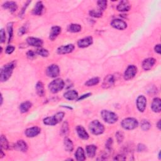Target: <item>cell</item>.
<instances>
[{
    "label": "cell",
    "instance_id": "1",
    "mask_svg": "<svg viewBox=\"0 0 161 161\" xmlns=\"http://www.w3.org/2000/svg\"><path fill=\"white\" fill-rule=\"evenodd\" d=\"M15 68V62H11L4 66L1 70V72H0V81L1 82H5L8 80L13 73Z\"/></svg>",
    "mask_w": 161,
    "mask_h": 161
},
{
    "label": "cell",
    "instance_id": "2",
    "mask_svg": "<svg viewBox=\"0 0 161 161\" xmlns=\"http://www.w3.org/2000/svg\"><path fill=\"white\" fill-rule=\"evenodd\" d=\"M65 114L63 112H59L53 116L47 117L44 119V123L47 125H50V126H54L57 123H60L61 121L63 120Z\"/></svg>",
    "mask_w": 161,
    "mask_h": 161
},
{
    "label": "cell",
    "instance_id": "3",
    "mask_svg": "<svg viewBox=\"0 0 161 161\" xmlns=\"http://www.w3.org/2000/svg\"><path fill=\"white\" fill-rule=\"evenodd\" d=\"M89 129L90 132L95 135H101L105 131L103 125L98 120H94L91 121L89 125Z\"/></svg>",
    "mask_w": 161,
    "mask_h": 161
},
{
    "label": "cell",
    "instance_id": "4",
    "mask_svg": "<svg viewBox=\"0 0 161 161\" xmlns=\"http://www.w3.org/2000/svg\"><path fill=\"white\" fill-rule=\"evenodd\" d=\"M101 115L103 120L109 124L115 123L118 120V117L116 113L109 110H103L101 113Z\"/></svg>",
    "mask_w": 161,
    "mask_h": 161
},
{
    "label": "cell",
    "instance_id": "5",
    "mask_svg": "<svg viewBox=\"0 0 161 161\" xmlns=\"http://www.w3.org/2000/svg\"><path fill=\"white\" fill-rule=\"evenodd\" d=\"M64 81L62 79H56L52 81L49 84V89L52 93H57L64 88Z\"/></svg>",
    "mask_w": 161,
    "mask_h": 161
},
{
    "label": "cell",
    "instance_id": "6",
    "mask_svg": "<svg viewBox=\"0 0 161 161\" xmlns=\"http://www.w3.org/2000/svg\"><path fill=\"white\" fill-rule=\"evenodd\" d=\"M121 127L125 130H131L136 128L139 125V122L135 118H127L122 120L121 123Z\"/></svg>",
    "mask_w": 161,
    "mask_h": 161
},
{
    "label": "cell",
    "instance_id": "7",
    "mask_svg": "<svg viewBox=\"0 0 161 161\" xmlns=\"http://www.w3.org/2000/svg\"><path fill=\"white\" fill-rule=\"evenodd\" d=\"M137 72V68L134 65L129 66L124 73V79L127 81L132 79V78L135 77Z\"/></svg>",
    "mask_w": 161,
    "mask_h": 161
},
{
    "label": "cell",
    "instance_id": "8",
    "mask_svg": "<svg viewBox=\"0 0 161 161\" xmlns=\"http://www.w3.org/2000/svg\"><path fill=\"white\" fill-rule=\"evenodd\" d=\"M46 74L49 77L55 78L59 76L60 74V69L59 66L56 64H52L49 66L46 70Z\"/></svg>",
    "mask_w": 161,
    "mask_h": 161
},
{
    "label": "cell",
    "instance_id": "9",
    "mask_svg": "<svg viewBox=\"0 0 161 161\" xmlns=\"http://www.w3.org/2000/svg\"><path fill=\"white\" fill-rule=\"evenodd\" d=\"M137 107L140 112H144L147 106V99L144 96L141 95L137 98Z\"/></svg>",
    "mask_w": 161,
    "mask_h": 161
},
{
    "label": "cell",
    "instance_id": "10",
    "mask_svg": "<svg viewBox=\"0 0 161 161\" xmlns=\"http://www.w3.org/2000/svg\"><path fill=\"white\" fill-rule=\"evenodd\" d=\"M111 25L117 30H123L127 29V23L120 19H115L111 22Z\"/></svg>",
    "mask_w": 161,
    "mask_h": 161
},
{
    "label": "cell",
    "instance_id": "11",
    "mask_svg": "<svg viewBox=\"0 0 161 161\" xmlns=\"http://www.w3.org/2000/svg\"><path fill=\"white\" fill-rule=\"evenodd\" d=\"M115 77L112 74H109V75L107 76L103 80V84H102V87L105 89H107L112 87V86L115 84Z\"/></svg>",
    "mask_w": 161,
    "mask_h": 161
},
{
    "label": "cell",
    "instance_id": "12",
    "mask_svg": "<svg viewBox=\"0 0 161 161\" xmlns=\"http://www.w3.org/2000/svg\"><path fill=\"white\" fill-rule=\"evenodd\" d=\"M41 132V129L38 127H33L29 128H27L25 130V135L27 137L32 138V137H36Z\"/></svg>",
    "mask_w": 161,
    "mask_h": 161
},
{
    "label": "cell",
    "instance_id": "13",
    "mask_svg": "<svg viewBox=\"0 0 161 161\" xmlns=\"http://www.w3.org/2000/svg\"><path fill=\"white\" fill-rule=\"evenodd\" d=\"M74 45L73 44H68L66 45L61 46L57 49V53L59 54H67L71 53L74 50Z\"/></svg>",
    "mask_w": 161,
    "mask_h": 161
},
{
    "label": "cell",
    "instance_id": "14",
    "mask_svg": "<svg viewBox=\"0 0 161 161\" xmlns=\"http://www.w3.org/2000/svg\"><path fill=\"white\" fill-rule=\"evenodd\" d=\"M93 38L91 37H87L82 38L77 42V45L79 48H86L93 44Z\"/></svg>",
    "mask_w": 161,
    "mask_h": 161
},
{
    "label": "cell",
    "instance_id": "15",
    "mask_svg": "<svg viewBox=\"0 0 161 161\" xmlns=\"http://www.w3.org/2000/svg\"><path fill=\"white\" fill-rule=\"evenodd\" d=\"M155 64V59L154 58H147L142 62V68L145 70H151Z\"/></svg>",
    "mask_w": 161,
    "mask_h": 161
},
{
    "label": "cell",
    "instance_id": "16",
    "mask_svg": "<svg viewBox=\"0 0 161 161\" xmlns=\"http://www.w3.org/2000/svg\"><path fill=\"white\" fill-rule=\"evenodd\" d=\"M26 42L29 45L37 47H40L43 45L42 40L35 37H29L26 39Z\"/></svg>",
    "mask_w": 161,
    "mask_h": 161
},
{
    "label": "cell",
    "instance_id": "17",
    "mask_svg": "<svg viewBox=\"0 0 161 161\" xmlns=\"http://www.w3.org/2000/svg\"><path fill=\"white\" fill-rule=\"evenodd\" d=\"M131 8V5L127 1H121L118 5L116 9L118 11L121 12H126L128 11Z\"/></svg>",
    "mask_w": 161,
    "mask_h": 161
},
{
    "label": "cell",
    "instance_id": "18",
    "mask_svg": "<svg viewBox=\"0 0 161 161\" xmlns=\"http://www.w3.org/2000/svg\"><path fill=\"white\" fill-rule=\"evenodd\" d=\"M61 32V28L59 26H54L51 29L49 34V39L50 40L54 41Z\"/></svg>",
    "mask_w": 161,
    "mask_h": 161
},
{
    "label": "cell",
    "instance_id": "19",
    "mask_svg": "<svg viewBox=\"0 0 161 161\" xmlns=\"http://www.w3.org/2000/svg\"><path fill=\"white\" fill-rule=\"evenodd\" d=\"M76 132L77 133V135L79 136L81 139L83 140H88L89 139V135L88 132L86 131L85 128L81 126V125H78L76 127Z\"/></svg>",
    "mask_w": 161,
    "mask_h": 161
},
{
    "label": "cell",
    "instance_id": "20",
    "mask_svg": "<svg viewBox=\"0 0 161 161\" xmlns=\"http://www.w3.org/2000/svg\"><path fill=\"white\" fill-rule=\"evenodd\" d=\"M152 111L155 113H159L161 110V101L159 98H155L153 100L151 105Z\"/></svg>",
    "mask_w": 161,
    "mask_h": 161
},
{
    "label": "cell",
    "instance_id": "21",
    "mask_svg": "<svg viewBox=\"0 0 161 161\" xmlns=\"http://www.w3.org/2000/svg\"><path fill=\"white\" fill-rule=\"evenodd\" d=\"M2 6L5 9H9L11 13L15 12L18 8L17 4L14 1H6Z\"/></svg>",
    "mask_w": 161,
    "mask_h": 161
},
{
    "label": "cell",
    "instance_id": "22",
    "mask_svg": "<svg viewBox=\"0 0 161 161\" xmlns=\"http://www.w3.org/2000/svg\"><path fill=\"white\" fill-rule=\"evenodd\" d=\"M64 96L68 100H75L78 98V93L75 90H69L64 93Z\"/></svg>",
    "mask_w": 161,
    "mask_h": 161
},
{
    "label": "cell",
    "instance_id": "23",
    "mask_svg": "<svg viewBox=\"0 0 161 161\" xmlns=\"http://www.w3.org/2000/svg\"><path fill=\"white\" fill-rule=\"evenodd\" d=\"M96 150H97V147L95 145H88L86 148V153H87L88 156L90 158H93L95 156Z\"/></svg>",
    "mask_w": 161,
    "mask_h": 161
},
{
    "label": "cell",
    "instance_id": "24",
    "mask_svg": "<svg viewBox=\"0 0 161 161\" xmlns=\"http://www.w3.org/2000/svg\"><path fill=\"white\" fill-rule=\"evenodd\" d=\"M75 158L77 160L83 161L86 159L85 152L82 147H78L75 153Z\"/></svg>",
    "mask_w": 161,
    "mask_h": 161
},
{
    "label": "cell",
    "instance_id": "25",
    "mask_svg": "<svg viewBox=\"0 0 161 161\" xmlns=\"http://www.w3.org/2000/svg\"><path fill=\"white\" fill-rule=\"evenodd\" d=\"M44 10V5L42 1H38L36 3L33 10V13L35 15H40Z\"/></svg>",
    "mask_w": 161,
    "mask_h": 161
},
{
    "label": "cell",
    "instance_id": "26",
    "mask_svg": "<svg viewBox=\"0 0 161 161\" xmlns=\"http://www.w3.org/2000/svg\"><path fill=\"white\" fill-rule=\"evenodd\" d=\"M35 88H36V91L39 96H44L45 95V89H44V86L41 81H38L36 86H35Z\"/></svg>",
    "mask_w": 161,
    "mask_h": 161
},
{
    "label": "cell",
    "instance_id": "27",
    "mask_svg": "<svg viewBox=\"0 0 161 161\" xmlns=\"http://www.w3.org/2000/svg\"><path fill=\"white\" fill-rule=\"evenodd\" d=\"M32 107V103L30 101H25L20 105V110L23 113L28 112L30 108Z\"/></svg>",
    "mask_w": 161,
    "mask_h": 161
},
{
    "label": "cell",
    "instance_id": "28",
    "mask_svg": "<svg viewBox=\"0 0 161 161\" xmlns=\"http://www.w3.org/2000/svg\"><path fill=\"white\" fill-rule=\"evenodd\" d=\"M64 147L65 149L68 151V152H72L74 149V144L72 142V140L68 139V138H66L64 139Z\"/></svg>",
    "mask_w": 161,
    "mask_h": 161
},
{
    "label": "cell",
    "instance_id": "29",
    "mask_svg": "<svg viewBox=\"0 0 161 161\" xmlns=\"http://www.w3.org/2000/svg\"><path fill=\"white\" fill-rule=\"evenodd\" d=\"M17 147L22 152H26L28 150V145H27L26 143L23 140H18L17 143Z\"/></svg>",
    "mask_w": 161,
    "mask_h": 161
},
{
    "label": "cell",
    "instance_id": "30",
    "mask_svg": "<svg viewBox=\"0 0 161 161\" xmlns=\"http://www.w3.org/2000/svg\"><path fill=\"white\" fill-rule=\"evenodd\" d=\"M68 30L70 32L72 33H77L79 32L81 30V26L79 24H70L68 26Z\"/></svg>",
    "mask_w": 161,
    "mask_h": 161
},
{
    "label": "cell",
    "instance_id": "31",
    "mask_svg": "<svg viewBox=\"0 0 161 161\" xmlns=\"http://www.w3.org/2000/svg\"><path fill=\"white\" fill-rule=\"evenodd\" d=\"M100 81V79L99 77H94V78H92V79H89L88 81H86L85 82V85L86 86H89V87H90V86H95L99 83Z\"/></svg>",
    "mask_w": 161,
    "mask_h": 161
},
{
    "label": "cell",
    "instance_id": "32",
    "mask_svg": "<svg viewBox=\"0 0 161 161\" xmlns=\"http://www.w3.org/2000/svg\"><path fill=\"white\" fill-rule=\"evenodd\" d=\"M0 143H1V148L5 149V150H7V149L9 148V143L8 141L6 139V137L4 135L1 136V141H0Z\"/></svg>",
    "mask_w": 161,
    "mask_h": 161
},
{
    "label": "cell",
    "instance_id": "33",
    "mask_svg": "<svg viewBox=\"0 0 161 161\" xmlns=\"http://www.w3.org/2000/svg\"><path fill=\"white\" fill-rule=\"evenodd\" d=\"M89 15L90 16L95 18H100L103 15V12L100 9L98 10H91L89 11Z\"/></svg>",
    "mask_w": 161,
    "mask_h": 161
},
{
    "label": "cell",
    "instance_id": "34",
    "mask_svg": "<svg viewBox=\"0 0 161 161\" xmlns=\"http://www.w3.org/2000/svg\"><path fill=\"white\" fill-rule=\"evenodd\" d=\"M69 132V124L67 121H64L61 128V134L66 135Z\"/></svg>",
    "mask_w": 161,
    "mask_h": 161
},
{
    "label": "cell",
    "instance_id": "35",
    "mask_svg": "<svg viewBox=\"0 0 161 161\" xmlns=\"http://www.w3.org/2000/svg\"><path fill=\"white\" fill-rule=\"evenodd\" d=\"M36 54L39 55V56H41L42 57H48L49 55V52L47 50L42 49V48H39V49H37Z\"/></svg>",
    "mask_w": 161,
    "mask_h": 161
},
{
    "label": "cell",
    "instance_id": "36",
    "mask_svg": "<svg viewBox=\"0 0 161 161\" xmlns=\"http://www.w3.org/2000/svg\"><path fill=\"white\" fill-rule=\"evenodd\" d=\"M151 127V124L147 120H143L141 122V128L144 131H147Z\"/></svg>",
    "mask_w": 161,
    "mask_h": 161
},
{
    "label": "cell",
    "instance_id": "37",
    "mask_svg": "<svg viewBox=\"0 0 161 161\" xmlns=\"http://www.w3.org/2000/svg\"><path fill=\"white\" fill-rule=\"evenodd\" d=\"M98 8L101 11H104L107 7V1H105V0H100V1H98L97 2Z\"/></svg>",
    "mask_w": 161,
    "mask_h": 161
},
{
    "label": "cell",
    "instance_id": "38",
    "mask_svg": "<svg viewBox=\"0 0 161 161\" xmlns=\"http://www.w3.org/2000/svg\"><path fill=\"white\" fill-rule=\"evenodd\" d=\"M8 32L9 34V42H10L12 39L13 35V23H9L7 25Z\"/></svg>",
    "mask_w": 161,
    "mask_h": 161
},
{
    "label": "cell",
    "instance_id": "39",
    "mask_svg": "<svg viewBox=\"0 0 161 161\" xmlns=\"http://www.w3.org/2000/svg\"><path fill=\"white\" fill-rule=\"evenodd\" d=\"M116 138L119 144L122 142L123 140V139H124L123 133L121 131H118L116 133Z\"/></svg>",
    "mask_w": 161,
    "mask_h": 161
},
{
    "label": "cell",
    "instance_id": "40",
    "mask_svg": "<svg viewBox=\"0 0 161 161\" xmlns=\"http://www.w3.org/2000/svg\"><path fill=\"white\" fill-rule=\"evenodd\" d=\"M106 148H107V149L108 151H112V145H113V139L109 138L107 141V142H106Z\"/></svg>",
    "mask_w": 161,
    "mask_h": 161
},
{
    "label": "cell",
    "instance_id": "41",
    "mask_svg": "<svg viewBox=\"0 0 161 161\" xmlns=\"http://www.w3.org/2000/svg\"><path fill=\"white\" fill-rule=\"evenodd\" d=\"M0 35H1V40H0V42L3 44V43L5 42L6 40V34L5 30L3 29H1V31H0Z\"/></svg>",
    "mask_w": 161,
    "mask_h": 161
},
{
    "label": "cell",
    "instance_id": "42",
    "mask_svg": "<svg viewBox=\"0 0 161 161\" xmlns=\"http://www.w3.org/2000/svg\"><path fill=\"white\" fill-rule=\"evenodd\" d=\"M147 147L145 145L142 144H140L138 145H137V151L140 152H144L145 151H146Z\"/></svg>",
    "mask_w": 161,
    "mask_h": 161
},
{
    "label": "cell",
    "instance_id": "43",
    "mask_svg": "<svg viewBox=\"0 0 161 161\" xmlns=\"http://www.w3.org/2000/svg\"><path fill=\"white\" fill-rule=\"evenodd\" d=\"M15 49V47L11 46V45H9V46H8L7 47H6V49L5 50V52L8 54H12L14 52Z\"/></svg>",
    "mask_w": 161,
    "mask_h": 161
},
{
    "label": "cell",
    "instance_id": "44",
    "mask_svg": "<svg viewBox=\"0 0 161 161\" xmlns=\"http://www.w3.org/2000/svg\"><path fill=\"white\" fill-rule=\"evenodd\" d=\"M30 3H31V1H27V2H26V3L24 7H23V8H22V11H21V13H20V16H23V15H24V13H25V10H26V7L28 6V5H29V4H30Z\"/></svg>",
    "mask_w": 161,
    "mask_h": 161
},
{
    "label": "cell",
    "instance_id": "45",
    "mask_svg": "<svg viewBox=\"0 0 161 161\" xmlns=\"http://www.w3.org/2000/svg\"><path fill=\"white\" fill-rule=\"evenodd\" d=\"M114 160H126V158L123 155H116L115 158H114Z\"/></svg>",
    "mask_w": 161,
    "mask_h": 161
},
{
    "label": "cell",
    "instance_id": "46",
    "mask_svg": "<svg viewBox=\"0 0 161 161\" xmlns=\"http://www.w3.org/2000/svg\"><path fill=\"white\" fill-rule=\"evenodd\" d=\"M26 56L29 59H32L35 57V53L32 50H29L28 52L26 53Z\"/></svg>",
    "mask_w": 161,
    "mask_h": 161
},
{
    "label": "cell",
    "instance_id": "47",
    "mask_svg": "<svg viewBox=\"0 0 161 161\" xmlns=\"http://www.w3.org/2000/svg\"><path fill=\"white\" fill-rule=\"evenodd\" d=\"M91 95V93H87V94H85V95H82V96H81L80 97L78 98H77V101H81V100H82L85 99V98L90 96Z\"/></svg>",
    "mask_w": 161,
    "mask_h": 161
},
{
    "label": "cell",
    "instance_id": "48",
    "mask_svg": "<svg viewBox=\"0 0 161 161\" xmlns=\"http://www.w3.org/2000/svg\"><path fill=\"white\" fill-rule=\"evenodd\" d=\"M26 32V29L25 28V27H22V28L20 29V30H19L18 34L20 35H22L24 33H25Z\"/></svg>",
    "mask_w": 161,
    "mask_h": 161
},
{
    "label": "cell",
    "instance_id": "49",
    "mask_svg": "<svg viewBox=\"0 0 161 161\" xmlns=\"http://www.w3.org/2000/svg\"><path fill=\"white\" fill-rule=\"evenodd\" d=\"M154 50L155 51V52L160 54V44L156 45L154 47Z\"/></svg>",
    "mask_w": 161,
    "mask_h": 161
},
{
    "label": "cell",
    "instance_id": "50",
    "mask_svg": "<svg viewBox=\"0 0 161 161\" xmlns=\"http://www.w3.org/2000/svg\"><path fill=\"white\" fill-rule=\"evenodd\" d=\"M157 125H158V128H159V130H160L161 128V127H160V120H159V121L158 122V123H157Z\"/></svg>",
    "mask_w": 161,
    "mask_h": 161
},
{
    "label": "cell",
    "instance_id": "51",
    "mask_svg": "<svg viewBox=\"0 0 161 161\" xmlns=\"http://www.w3.org/2000/svg\"><path fill=\"white\" fill-rule=\"evenodd\" d=\"M5 155V154H3V151H2V148H1V155H0V156H1V158H3V156Z\"/></svg>",
    "mask_w": 161,
    "mask_h": 161
},
{
    "label": "cell",
    "instance_id": "52",
    "mask_svg": "<svg viewBox=\"0 0 161 161\" xmlns=\"http://www.w3.org/2000/svg\"><path fill=\"white\" fill-rule=\"evenodd\" d=\"M1 105H2V103H3V96H2V95L1 96Z\"/></svg>",
    "mask_w": 161,
    "mask_h": 161
}]
</instances>
